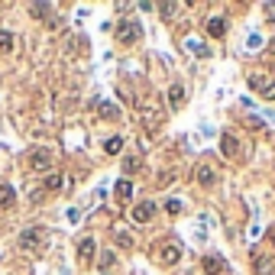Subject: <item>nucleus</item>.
I'll use <instances>...</instances> for the list:
<instances>
[{
	"label": "nucleus",
	"mask_w": 275,
	"mask_h": 275,
	"mask_svg": "<svg viewBox=\"0 0 275 275\" xmlns=\"http://www.w3.org/2000/svg\"><path fill=\"white\" fill-rule=\"evenodd\" d=\"M26 165H29L33 172H49V168H52V152H49L46 146L33 149V152L26 156Z\"/></svg>",
	"instance_id": "1"
},
{
	"label": "nucleus",
	"mask_w": 275,
	"mask_h": 275,
	"mask_svg": "<svg viewBox=\"0 0 275 275\" xmlns=\"http://www.w3.org/2000/svg\"><path fill=\"white\" fill-rule=\"evenodd\" d=\"M139 36H143L139 23H130V20H123V23L117 26V39L123 42V46H133V42H139Z\"/></svg>",
	"instance_id": "2"
},
{
	"label": "nucleus",
	"mask_w": 275,
	"mask_h": 275,
	"mask_svg": "<svg viewBox=\"0 0 275 275\" xmlns=\"http://www.w3.org/2000/svg\"><path fill=\"white\" fill-rule=\"evenodd\" d=\"M42 243H46V230H42V227H33V230H23V233H20V246H23V250H39Z\"/></svg>",
	"instance_id": "3"
},
{
	"label": "nucleus",
	"mask_w": 275,
	"mask_h": 275,
	"mask_svg": "<svg viewBox=\"0 0 275 275\" xmlns=\"http://www.w3.org/2000/svg\"><path fill=\"white\" fill-rule=\"evenodd\" d=\"M139 113H143L146 127H159V123H162V110H159L152 101H146V97H139Z\"/></svg>",
	"instance_id": "4"
},
{
	"label": "nucleus",
	"mask_w": 275,
	"mask_h": 275,
	"mask_svg": "<svg viewBox=\"0 0 275 275\" xmlns=\"http://www.w3.org/2000/svg\"><path fill=\"white\" fill-rule=\"evenodd\" d=\"M156 256H159V262H162V265H175V262L181 259V246L178 243H162Z\"/></svg>",
	"instance_id": "5"
},
{
	"label": "nucleus",
	"mask_w": 275,
	"mask_h": 275,
	"mask_svg": "<svg viewBox=\"0 0 275 275\" xmlns=\"http://www.w3.org/2000/svg\"><path fill=\"white\" fill-rule=\"evenodd\" d=\"M156 217V201H139L133 207V224H149Z\"/></svg>",
	"instance_id": "6"
},
{
	"label": "nucleus",
	"mask_w": 275,
	"mask_h": 275,
	"mask_svg": "<svg viewBox=\"0 0 275 275\" xmlns=\"http://www.w3.org/2000/svg\"><path fill=\"white\" fill-rule=\"evenodd\" d=\"M220 152H224L227 159H239V156H243V149H239V139L233 136V133H224V136H220Z\"/></svg>",
	"instance_id": "7"
},
{
	"label": "nucleus",
	"mask_w": 275,
	"mask_h": 275,
	"mask_svg": "<svg viewBox=\"0 0 275 275\" xmlns=\"http://www.w3.org/2000/svg\"><path fill=\"white\" fill-rule=\"evenodd\" d=\"M201 269L207 275H227V259H220V256H204Z\"/></svg>",
	"instance_id": "8"
},
{
	"label": "nucleus",
	"mask_w": 275,
	"mask_h": 275,
	"mask_svg": "<svg viewBox=\"0 0 275 275\" xmlns=\"http://www.w3.org/2000/svg\"><path fill=\"white\" fill-rule=\"evenodd\" d=\"M94 250H97V243L91 236H84L81 243H78V262L81 265H91V259H94Z\"/></svg>",
	"instance_id": "9"
},
{
	"label": "nucleus",
	"mask_w": 275,
	"mask_h": 275,
	"mask_svg": "<svg viewBox=\"0 0 275 275\" xmlns=\"http://www.w3.org/2000/svg\"><path fill=\"white\" fill-rule=\"evenodd\" d=\"M217 181V168L210 162H201L198 165V185H204V188H210V185Z\"/></svg>",
	"instance_id": "10"
},
{
	"label": "nucleus",
	"mask_w": 275,
	"mask_h": 275,
	"mask_svg": "<svg viewBox=\"0 0 275 275\" xmlns=\"http://www.w3.org/2000/svg\"><path fill=\"white\" fill-rule=\"evenodd\" d=\"M185 101H188V97H185V87H181V84H172V87H168V110H181Z\"/></svg>",
	"instance_id": "11"
},
{
	"label": "nucleus",
	"mask_w": 275,
	"mask_h": 275,
	"mask_svg": "<svg viewBox=\"0 0 275 275\" xmlns=\"http://www.w3.org/2000/svg\"><path fill=\"white\" fill-rule=\"evenodd\" d=\"M207 33H210L214 39H220V36L227 33V20H224V16H210V20H207Z\"/></svg>",
	"instance_id": "12"
},
{
	"label": "nucleus",
	"mask_w": 275,
	"mask_h": 275,
	"mask_svg": "<svg viewBox=\"0 0 275 275\" xmlns=\"http://www.w3.org/2000/svg\"><path fill=\"white\" fill-rule=\"evenodd\" d=\"M97 113H101L104 120H120V107H117V104H110V101L97 104Z\"/></svg>",
	"instance_id": "13"
},
{
	"label": "nucleus",
	"mask_w": 275,
	"mask_h": 275,
	"mask_svg": "<svg viewBox=\"0 0 275 275\" xmlns=\"http://www.w3.org/2000/svg\"><path fill=\"white\" fill-rule=\"evenodd\" d=\"M13 204H16V191L10 188V185H0V207H13Z\"/></svg>",
	"instance_id": "14"
},
{
	"label": "nucleus",
	"mask_w": 275,
	"mask_h": 275,
	"mask_svg": "<svg viewBox=\"0 0 275 275\" xmlns=\"http://www.w3.org/2000/svg\"><path fill=\"white\" fill-rule=\"evenodd\" d=\"M104 152H107V156H120L123 152V136H110L107 143H104Z\"/></svg>",
	"instance_id": "15"
},
{
	"label": "nucleus",
	"mask_w": 275,
	"mask_h": 275,
	"mask_svg": "<svg viewBox=\"0 0 275 275\" xmlns=\"http://www.w3.org/2000/svg\"><path fill=\"white\" fill-rule=\"evenodd\" d=\"M253 265H256V272H259V275H265V272H272V269H275V262H272V259H265V256H259V253L253 256Z\"/></svg>",
	"instance_id": "16"
},
{
	"label": "nucleus",
	"mask_w": 275,
	"mask_h": 275,
	"mask_svg": "<svg viewBox=\"0 0 275 275\" xmlns=\"http://www.w3.org/2000/svg\"><path fill=\"white\" fill-rule=\"evenodd\" d=\"M113 191H117V198L130 201V198H133V181H130V178H120V181H117V188H113Z\"/></svg>",
	"instance_id": "17"
},
{
	"label": "nucleus",
	"mask_w": 275,
	"mask_h": 275,
	"mask_svg": "<svg viewBox=\"0 0 275 275\" xmlns=\"http://www.w3.org/2000/svg\"><path fill=\"white\" fill-rule=\"evenodd\" d=\"M139 165H143V159H139V156H127V159H123V172H127V175L139 172Z\"/></svg>",
	"instance_id": "18"
},
{
	"label": "nucleus",
	"mask_w": 275,
	"mask_h": 275,
	"mask_svg": "<svg viewBox=\"0 0 275 275\" xmlns=\"http://www.w3.org/2000/svg\"><path fill=\"white\" fill-rule=\"evenodd\" d=\"M62 188V175L58 172H52L49 178H46V191H58Z\"/></svg>",
	"instance_id": "19"
},
{
	"label": "nucleus",
	"mask_w": 275,
	"mask_h": 275,
	"mask_svg": "<svg viewBox=\"0 0 275 275\" xmlns=\"http://www.w3.org/2000/svg\"><path fill=\"white\" fill-rule=\"evenodd\" d=\"M10 49H13V33L4 29V33H0V52H10Z\"/></svg>",
	"instance_id": "20"
},
{
	"label": "nucleus",
	"mask_w": 275,
	"mask_h": 275,
	"mask_svg": "<svg viewBox=\"0 0 275 275\" xmlns=\"http://www.w3.org/2000/svg\"><path fill=\"white\" fill-rule=\"evenodd\" d=\"M29 10L36 13V16H42V20H46V16L52 13V7H49V4H29Z\"/></svg>",
	"instance_id": "21"
},
{
	"label": "nucleus",
	"mask_w": 275,
	"mask_h": 275,
	"mask_svg": "<svg viewBox=\"0 0 275 275\" xmlns=\"http://www.w3.org/2000/svg\"><path fill=\"white\" fill-rule=\"evenodd\" d=\"M159 10H162V13L168 16V20H172V16L181 10V4H159Z\"/></svg>",
	"instance_id": "22"
},
{
	"label": "nucleus",
	"mask_w": 275,
	"mask_h": 275,
	"mask_svg": "<svg viewBox=\"0 0 275 275\" xmlns=\"http://www.w3.org/2000/svg\"><path fill=\"white\" fill-rule=\"evenodd\" d=\"M262 97H265V101H275V81L262 87Z\"/></svg>",
	"instance_id": "23"
},
{
	"label": "nucleus",
	"mask_w": 275,
	"mask_h": 275,
	"mask_svg": "<svg viewBox=\"0 0 275 275\" xmlns=\"http://www.w3.org/2000/svg\"><path fill=\"white\" fill-rule=\"evenodd\" d=\"M117 243H120V246H130V250H133V236H130V233H117Z\"/></svg>",
	"instance_id": "24"
},
{
	"label": "nucleus",
	"mask_w": 275,
	"mask_h": 275,
	"mask_svg": "<svg viewBox=\"0 0 275 275\" xmlns=\"http://www.w3.org/2000/svg\"><path fill=\"white\" fill-rule=\"evenodd\" d=\"M188 46H191V52H194V55H207V49H204V46H201V42H194V39H191V42H188Z\"/></svg>",
	"instance_id": "25"
},
{
	"label": "nucleus",
	"mask_w": 275,
	"mask_h": 275,
	"mask_svg": "<svg viewBox=\"0 0 275 275\" xmlns=\"http://www.w3.org/2000/svg\"><path fill=\"white\" fill-rule=\"evenodd\" d=\"M110 265H113V253H104L101 256V269H110Z\"/></svg>",
	"instance_id": "26"
},
{
	"label": "nucleus",
	"mask_w": 275,
	"mask_h": 275,
	"mask_svg": "<svg viewBox=\"0 0 275 275\" xmlns=\"http://www.w3.org/2000/svg\"><path fill=\"white\" fill-rule=\"evenodd\" d=\"M165 210H168V214H178V210H181V201H168Z\"/></svg>",
	"instance_id": "27"
},
{
	"label": "nucleus",
	"mask_w": 275,
	"mask_h": 275,
	"mask_svg": "<svg viewBox=\"0 0 275 275\" xmlns=\"http://www.w3.org/2000/svg\"><path fill=\"white\" fill-rule=\"evenodd\" d=\"M265 13H272L269 20H275V4H265Z\"/></svg>",
	"instance_id": "28"
},
{
	"label": "nucleus",
	"mask_w": 275,
	"mask_h": 275,
	"mask_svg": "<svg viewBox=\"0 0 275 275\" xmlns=\"http://www.w3.org/2000/svg\"><path fill=\"white\" fill-rule=\"evenodd\" d=\"M272 243H275V233H272Z\"/></svg>",
	"instance_id": "29"
}]
</instances>
